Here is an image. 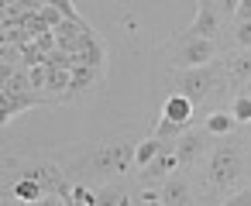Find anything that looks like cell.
I'll use <instances>...</instances> for the list:
<instances>
[{"label":"cell","instance_id":"obj_1","mask_svg":"<svg viewBox=\"0 0 251 206\" xmlns=\"http://www.w3.org/2000/svg\"><path fill=\"white\" fill-rule=\"evenodd\" d=\"M244 141L224 134V141L210 151L206 158V185L217 196H230L237 189V182L244 179Z\"/></svg>","mask_w":251,"mask_h":206},{"label":"cell","instance_id":"obj_2","mask_svg":"<svg viewBox=\"0 0 251 206\" xmlns=\"http://www.w3.org/2000/svg\"><path fill=\"white\" fill-rule=\"evenodd\" d=\"M134 165V141L117 134V137H107L100 144L90 148V168L103 179H117L124 175L127 168Z\"/></svg>","mask_w":251,"mask_h":206},{"label":"cell","instance_id":"obj_3","mask_svg":"<svg viewBox=\"0 0 251 206\" xmlns=\"http://www.w3.org/2000/svg\"><path fill=\"white\" fill-rule=\"evenodd\" d=\"M217 66L213 62H206V66H193V69H179L176 76H172V90L176 93H182V96H189L193 100V107L196 103H203L210 93H213V86H217Z\"/></svg>","mask_w":251,"mask_h":206},{"label":"cell","instance_id":"obj_4","mask_svg":"<svg viewBox=\"0 0 251 206\" xmlns=\"http://www.w3.org/2000/svg\"><path fill=\"white\" fill-rule=\"evenodd\" d=\"M213 55H217V45H213V38H200V35H179L176 38V48L169 52V62L176 66V69H193V66H206V62H213Z\"/></svg>","mask_w":251,"mask_h":206},{"label":"cell","instance_id":"obj_5","mask_svg":"<svg viewBox=\"0 0 251 206\" xmlns=\"http://www.w3.org/2000/svg\"><path fill=\"white\" fill-rule=\"evenodd\" d=\"M206 137L210 131H182L176 137V158H179V168H196V161L206 158Z\"/></svg>","mask_w":251,"mask_h":206},{"label":"cell","instance_id":"obj_6","mask_svg":"<svg viewBox=\"0 0 251 206\" xmlns=\"http://www.w3.org/2000/svg\"><path fill=\"white\" fill-rule=\"evenodd\" d=\"M158 189H162V203H165V206H186V203H196V199H193V185H189L182 175H169Z\"/></svg>","mask_w":251,"mask_h":206},{"label":"cell","instance_id":"obj_7","mask_svg":"<svg viewBox=\"0 0 251 206\" xmlns=\"http://www.w3.org/2000/svg\"><path fill=\"white\" fill-rule=\"evenodd\" d=\"M220 31V14H217V7L213 4H200V11H196V18H193V24L186 28V35H200V38H213Z\"/></svg>","mask_w":251,"mask_h":206},{"label":"cell","instance_id":"obj_8","mask_svg":"<svg viewBox=\"0 0 251 206\" xmlns=\"http://www.w3.org/2000/svg\"><path fill=\"white\" fill-rule=\"evenodd\" d=\"M224 69H227V83L230 86H244L251 79V48H241L237 55H230L224 62Z\"/></svg>","mask_w":251,"mask_h":206},{"label":"cell","instance_id":"obj_9","mask_svg":"<svg viewBox=\"0 0 251 206\" xmlns=\"http://www.w3.org/2000/svg\"><path fill=\"white\" fill-rule=\"evenodd\" d=\"M162 117L179 120V124H189V117H193V100L182 96V93H172V96L165 100V107H162Z\"/></svg>","mask_w":251,"mask_h":206},{"label":"cell","instance_id":"obj_10","mask_svg":"<svg viewBox=\"0 0 251 206\" xmlns=\"http://www.w3.org/2000/svg\"><path fill=\"white\" fill-rule=\"evenodd\" d=\"M11 192H14V199H21V203H42V196H45V189H42L35 179H28V175H18V182L11 185Z\"/></svg>","mask_w":251,"mask_h":206},{"label":"cell","instance_id":"obj_11","mask_svg":"<svg viewBox=\"0 0 251 206\" xmlns=\"http://www.w3.org/2000/svg\"><path fill=\"white\" fill-rule=\"evenodd\" d=\"M162 148H172V144H165V141H162V137H155V134H151V137H145V141H138V144H134V165H138V168H141V165H148Z\"/></svg>","mask_w":251,"mask_h":206},{"label":"cell","instance_id":"obj_12","mask_svg":"<svg viewBox=\"0 0 251 206\" xmlns=\"http://www.w3.org/2000/svg\"><path fill=\"white\" fill-rule=\"evenodd\" d=\"M210 134H217V137H224V134H234V127H237V120H234V114L230 110H217V114H210L206 117V124H203Z\"/></svg>","mask_w":251,"mask_h":206},{"label":"cell","instance_id":"obj_13","mask_svg":"<svg viewBox=\"0 0 251 206\" xmlns=\"http://www.w3.org/2000/svg\"><path fill=\"white\" fill-rule=\"evenodd\" d=\"M189 124H179V120H169V117H158V124H155V137H162L165 144H172L176 148V137L186 131Z\"/></svg>","mask_w":251,"mask_h":206},{"label":"cell","instance_id":"obj_14","mask_svg":"<svg viewBox=\"0 0 251 206\" xmlns=\"http://www.w3.org/2000/svg\"><path fill=\"white\" fill-rule=\"evenodd\" d=\"M97 203H107V206H124V203H131V199H127V189H124V185L107 182L103 189H97Z\"/></svg>","mask_w":251,"mask_h":206},{"label":"cell","instance_id":"obj_15","mask_svg":"<svg viewBox=\"0 0 251 206\" xmlns=\"http://www.w3.org/2000/svg\"><path fill=\"white\" fill-rule=\"evenodd\" d=\"M230 114H234V120H237V124H251V96H248V93H241V96L230 103Z\"/></svg>","mask_w":251,"mask_h":206},{"label":"cell","instance_id":"obj_16","mask_svg":"<svg viewBox=\"0 0 251 206\" xmlns=\"http://www.w3.org/2000/svg\"><path fill=\"white\" fill-rule=\"evenodd\" d=\"M69 196H73V203H79V206H97V189H90V185H73Z\"/></svg>","mask_w":251,"mask_h":206},{"label":"cell","instance_id":"obj_17","mask_svg":"<svg viewBox=\"0 0 251 206\" xmlns=\"http://www.w3.org/2000/svg\"><path fill=\"white\" fill-rule=\"evenodd\" d=\"M49 7H55L66 21H76V24H83V18L76 14V7H73V0H49Z\"/></svg>","mask_w":251,"mask_h":206},{"label":"cell","instance_id":"obj_18","mask_svg":"<svg viewBox=\"0 0 251 206\" xmlns=\"http://www.w3.org/2000/svg\"><path fill=\"white\" fill-rule=\"evenodd\" d=\"M28 83H31V90H45L49 86V66H31Z\"/></svg>","mask_w":251,"mask_h":206},{"label":"cell","instance_id":"obj_19","mask_svg":"<svg viewBox=\"0 0 251 206\" xmlns=\"http://www.w3.org/2000/svg\"><path fill=\"white\" fill-rule=\"evenodd\" d=\"M234 42H237V48H251V21H237Z\"/></svg>","mask_w":251,"mask_h":206},{"label":"cell","instance_id":"obj_20","mask_svg":"<svg viewBox=\"0 0 251 206\" xmlns=\"http://www.w3.org/2000/svg\"><path fill=\"white\" fill-rule=\"evenodd\" d=\"M213 7H217V14H220V18H234L237 0H213Z\"/></svg>","mask_w":251,"mask_h":206},{"label":"cell","instance_id":"obj_21","mask_svg":"<svg viewBox=\"0 0 251 206\" xmlns=\"http://www.w3.org/2000/svg\"><path fill=\"white\" fill-rule=\"evenodd\" d=\"M234 18H237V21H251V0H237Z\"/></svg>","mask_w":251,"mask_h":206},{"label":"cell","instance_id":"obj_22","mask_svg":"<svg viewBox=\"0 0 251 206\" xmlns=\"http://www.w3.org/2000/svg\"><path fill=\"white\" fill-rule=\"evenodd\" d=\"M241 90H244V93H248V96H251V79H248V83H244V86H241Z\"/></svg>","mask_w":251,"mask_h":206},{"label":"cell","instance_id":"obj_23","mask_svg":"<svg viewBox=\"0 0 251 206\" xmlns=\"http://www.w3.org/2000/svg\"><path fill=\"white\" fill-rule=\"evenodd\" d=\"M200 4H213V0H200Z\"/></svg>","mask_w":251,"mask_h":206}]
</instances>
